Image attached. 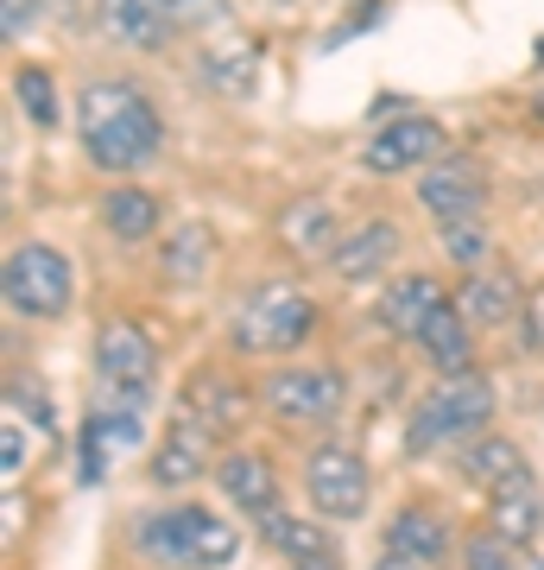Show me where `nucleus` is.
<instances>
[{
  "mask_svg": "<svg viewBox=\"0 0 544 570\" xmlns=\"http://www.w3.org/2000/svg\"><path fill=\"white\" fill-rule=\"evenodd\" d=\"M285 570H343V558H304V564H285Z\"/></svg>",
  "mask_w": 544,
  "mask_h": 570,
  "instance_id": "nucleus-36",
  "label": "nucleus"
},
{
  "mask_svg": "<svg viewBox=\"0 0 544 570\" xmlns=\"http://www.w3.org/2000/svg\"><path fill=\"white\" fill-rule=\"evenodd\" d=\"M209 482L228 494V508L254 513V520L279 508V469H273V456H266V450H222Z\"/></svg>",
  "mask_w": 544,
  "mask_h": 570,
  "instance_id": "nucleus-19",
  "label": "nucleus"
},
{
  "mask_svg": "<svg viewBox=\"0 0 544 570\" xmlns=\"http://www.w3.org/2000/svg\"><path fill=\"white\" fill-rule=\"evenodd\" d=\"M146 558H159L171 570H228L235 564V527H228L222 513L197 508V501H178V508H159V513H140V527H133Z\"/></svg>",
  "mask_w": 544,
  "mask_h": 570,
  "instance_id": "nucleus-4",
  "label": "nucleus"
},
{
  "mask_svg": "<svg viewBox=\"0 0 544 570\" xmlns=\"http://www.w3.org/2000/svg\"><path fill=\"white\" fill-rule=\"evenodd\" d=\"M96 223L108 228V242H121V247H146V242H159V235H165V204L152 197V190H146V184L115 178L108 190H101Z\"/></svg>",
  "mask_w": 544,
  "mask_h": 570,
  "instance_id": "nucleus-18",
  "label": "nucleus"
},
{
  "mask_svg": "<svg viewBox=\"0 0 544 570\" xmlns=\"http://www.w3.org/2000/svg\"><path fill=\"white\" fill-rule=\"evenodd\" d=\"M304 494H310V513H323L329 527H348L374 501V469L343 444H317L304 456Z\"/></svg>",
  "mask_w": 544,
  "mask_h": 570,
  "instance_id": "nucleus-8",
  "label": "nucleus"
},
{
  "mask_svg": "<svg viewBox=\"0 0 544 570\" xmlns=\"http://www.w3.org/2000/svg\"><path fill=\"white\" fill-rule=\"evenodd\" d=\"M444 305H449V292L431 279V273H393V279L380 285V311H374V317H380L386 336H405V343H412Z\"/></svg>",
  "mask_w": 544,
  "mask_h": 570,
  "instance_id": "nucleus-20",
  "label": "nucleus"
},
{
  "mask_svg": "<svg viewBox=\"0 0 544 570\" xmlns=\"http://www.w3.org/2000/svg\"><path fill=\"white\" fill-rule=\"evenodd\" d=\"M525 292H532V285L520 279V266L487 261V266H475V273H463L449 298H456V311L475 324V336H487V330H513L520 324Z\"/></svg>",
  "mask_w": 544,
  "mask_h": 570,
  "instance_id": "nucleus-11",
  "label": "nucleus"
},
{
  "mask_svg": "<svg viewBox=\"0 0 544 570\" xmlns=\"http://www.w3.org/2000/svg\"><path fill=\"white\" fill-rule=\"evenodd\" d=\"M216 456H222V450H216V431L178 412V425L152 444L146 475H152V489H190L197 475H216Z\"/></svg>",
  "mask_w": 544,
  "mask_h": 570,
  "instance_id": "nucleus-14",
  "label": "nucleus"
},
{
  "mask_svg": "<svg viewBox=\"0 0 544 570\" xmlns=\"http://www.w3.org/2000/svg\"><path fill=\"white\" fill-rule=\"evenodd\" d=\"M266 7H298V0H266Z\"/></svg>",
  "mask_w": 544,
  "mask_h": 570,
  "instance_id": "nucleus-38",
  "label": "nucleus"
},
{
  "mask_svg": "<svg viewBox=\"0 0 544 570\" xmlns=\"http://www.w3.org/2000/svg\"><path fill=\"white\" fill-rule=\"evenodd\" d=\"M538 121H544V96H538Z\"/></svg>",
  "mask_w": 544,
  "mask_h": 570,
  "instance_id": "nucleus-39",
  "label": "nucleus"
},
{
  "mask_svg": "<svg viewBox=\"0 0 544 570\" xmlns=\"http://www.w3.org/2000/svg\"><path fill=\"white\" fill-rule=\"evenodd\" d=\"M216 228L202 223V216H184L178 228H165L159 235V279L171 285V292H197V285H209V273H216Z\"/></svg>",
  "mask_w": 544,
  "mask_h": 570,
  "instance_id": "nucleus-16",
  "label": "nucleus"
},
{
  "mask_svg": "<svg viewBox=\"0 0 544 570\" xmlns=\"http://www.w3.org/2000/svg\"><path fill=\"white\" fill-rule=\"evenodd\" d=\"M254 406H260V393H247L235 374H222V367H197V374L184 381V393H178V412H184V419L209 425L216 438H222V431H235Z\"/></svg>",
  "mask_w": 544,
  "mask_h": 570,
  "instance_id": "nucleus-15",
  "label": "nucleus"
},
{
  "mask_svg": "<svg viewBox=\"0 0 544 570\" xmlns=\"http://www.w3.org/2000/svg\"><path fill=\"white\" fill-rule=\"evenodd\" d=\"M159 7L178 26H216V20H228V0H159Z\"/></svg>",
  "mask_w": 544,
  "mask_h": 570,
  "instance_id": "nucleus-32",
  "label": "nucleus"
},
{
  "mask_svg": "<svg viewBox=\"0 0 544 570\" xmlns=\"http://www.w3.org/2000/svg\"><path fill=\"white\" fill-rule=\"evenodd\" d=\"M323 311L310 292H298L291 279H266L260 292H247L241 311H235V324H228V343L241 348V355H266V362H285V355H298L310 336H317Z\"/></svg>",
  "mask_w": 544,
  "mask_h": 570,
  "instance_id": "nucleus-3",
  "label": "nucleus"
},
{
  "mask_svg": "<svg viewBox=\"0 0 544 570\" xmlns=\"http://www.w3.org/2000/svg\"><path fill=\"white\" fill-rule=\"evenodd\" d=\"M0 13H7V39H26L32 26H39V0H0Z\"/></svg>",
  "mask_w": 544,
  "mask_h": 570,
  "instance_id": "nucleus-34",
  "label": "nucleus"
},
{
  "mask_svg": "<svg viewBox=\"0 0 544 570\" xmlns=\"http://www.w3.org/2000/svg\"><path fill=\"white\" fill-rule=\"evenodd\" d=\"M444 254L463 266V273H475V266L494 261V235H487L482 216H468V223H449V228H444Z\"/></svg>",
  "mask_w": 544,
  "mask_h": 570,
  "instance_id": "nucleus-29",
  "label": "nucleus"
},
{
  "mask_svg": "<svg viewBox=\"0 0 544 570\" xmlns=\"http://www.w3.org/2000/svg\"><path fill=\"white\" fill-rule=\"evenodd\" d=\"M418 209L437 228L468 223L487 209V165L475 153H437V159L418 171Z\"/></svg>",
  "mask_w": 544,
  "mask_h": 570,
  "instance_id": "nucleus-9",
  "label": "nucleus"
},
{
  "mask_svg": "<svg viewBox=\"0 0 544 570\" xmlns=\"http://www.w3.org/2000/svg\"><path fill=\"white\" fill-rule=\"evenodd\" d=\"M197 77H202V89H209V96L241 102V96H254V82H260V45L241 39V32H228V39H216L197 58Z\"/></svg>",
  "mask_w": 544,
  "mask_h": 570,
  "instance_id": "nucleus-23",
  "label": "nucleus"
},
{
  "mask_svg": "<svg viewBox=\"0 0 544 570\" xmlns=\"http://www.w3.org/2000/svg\"><path fill=\"white\" fill-rule=\"evenodd\" d=\"M96 381H101V393H121L133 406L152 400V387H159V343L146 336V324L108 317L96 330Z\"/></svg>",
  "mask_w": 544,
  "mask_h": 570,
  "instance_id": "nucleus-7",
  "label": "nucleus"
},
{
  "mask_svg": "<svg viewBox=\"0 0 544 570\" xmlns=\"http://www.w3.org/2000/svg\"><path fill=\"white\" fill-rule=\"evenodd\" d=\"M437 153H444V121L437 115H393L362 146V171H374V178H405V171H424Z\"/></svg>",
  "mask_w": 544,
  "mask_h": 570,
  "instance_id": "nucleus-10",
  "label": "nucleus"
},
{
  "mask_svg": "<svg viewBox=\"0 0 544 570\" xmlns=\"http://www.w3.org/2000/svg\"><path fill=\"white\" fill-rule=\"evenodd\" d=\"M13 102L26 108V121L32 127H63V102H58V82H51V70L44 63H20L13 70Z\"/></svg>",
  "mask_w": 544,
  "mask_h": 570,
  "instance_id": "nucleus-28",
  "label": "nucleus"
},
{
  "mask_svg": "<svg viewBox=\"0 0 544 570\" xmlns=\"http://www.w3.org/2000/svg\"><path fill=\"white\" fill-rule=\"evenodd\" d=\"M140 438H146L140 406H133V400H121V393H101L96 406H89V419H82V431H77V444H82V482H101V475H108V463H115V456H127Z\"/></svg>",
  "mask_w": 544,
  "mask_h": 570,
  "instance_id": "nucleus-13",
  "label": "nucleus"
},
{
  "mask_svg": "<svg viewBox=\"0 0 544 570\" xmlns=\"http://www.w3.org/2000/svg\"><path fill=\"white\" fill-rule=\"evenodd\" d=\"M463 475L482 494H501V489H513V482H525V475H532V463H525V450L513 444V438L482 431V438H468V444H463Z\"/></svg>",
  "mask_w": 544,
  "mask_h": 570,
  "instance_id": "nucleus-24",
  "label": "nucleus"
},
{
  "mask_svg": "<svg viewBox=\"0 0 544 570\" xmlns=\"http://www.w3.org/2000/svg\"><path fill=\"white\" fill-rule=\"evenodd\" d=\"M487 527L506 532L513 546H532V539H538V527H544V494H538V482L525 475V482H513V489L487 494Z\"/></svg>",
  "mask_w": 544,
  "mask_h": 570,
  "instance_id": "nucleus-27",
  "label": "nucleus"
},
{
  "mask_svg": "<svg viewBox=\"0 0 544 570\" xmlns=\"http://www.w3.org/2000/svg\"><path fill=\"white\" fill-rule=\"evenodd\" d=\"M254 393L279 425H336L348 406V374L336 362H273Z\"/></svg>",
  "mask_w": 544,
  "mask_h": 570,
  "instance_id": "nucleus-5",
  "label": "nucleus"
},
{
  "mask_svg": "<svg viewBox=\"0 0 544 570\" xmlns=\"http://www.w3.org/2000/svg\"><path fill=\"white\" fill-rule=\"evenodd\" d=\"M463 570H520V546L494 527H475L463 539Z\"/></svg>",
  "mask_w": 544,
  "mask_h": 570,
  "instance_id": "nucleus-30",
  "label": "nucleus"
},
{
  "mask_svg": "<svg viewBox=\"0 0 544 570\" xmlns=\"http://www.w3.org/2000/svg\"><path fill=\"white\" fill-rule=\"evenodd\" d=\"M412 343H418V355L437 367V374H463V367H475V324L456 311V298H449V305L437 311Z\"/></svg>",
  "mask_w": 544,
  "mask_h": 570,
  "instance_id": "nucleus-25",
  "label": "nucleus"
},
{
  "mask_svg": "<svg viewBox=\"0 0 544 570\" xmlns=\"http://www.w3.org/2000/svg\"><path fill=\"white\" fill-rule=\"evenodd\" d=\"M0 469H7V475H20V469H26V438H20V419H7V425H0Z\"/></svg>",
  "mask_w": 544,
  "mask_h": 570,
  "instance_id": "nucleus-35",
  "label": "nucleus"
},
{
  "mask_svg": "<svg viewBox=\"0 0 544 570\" xmlns=\"http://www.w3.org/2000/svg\"><path fill=\"white\" fill-rule=\"evenodd\" d=\"M96 26L101 39H115L121 51H165L171 32H178V20L159 0H96Z\"/></svg>",
  "mask_w": 544,
  "mask_h": 570,
  "instance_id": "nucleus-21",
  "label": "nucleus"
},
{
  "mask_svg": "<svg viewBox=\"0 0 544 570\" xmlns=\"http://www.w3.org/2000/svg\"><path fill=\"white\" fill-rule=\"evenodd\" d=\"M260 539L273 551H279L285 564H304V558H336V532H329V520H304V513H285V508H273V513H260Z\"/></svg>",
  "mask_w": 544,
  "mask_h": 570,
  "instance_id": "nucleus-26",
  "label": "nucleus"
},
{
  "mask_svg": "<svg viewBox=\"0 0 544 570\" xmlns=\"http://www.w3.org/2000/svg\"><path fill=\"white\" fill-rule=\"evenodd\" d=\"M386 20V0H362L355 13H348V26L343 32H329V45H343V39H355V32H374V26Z\"/></svg>",
  "mask_w": 544,
  "mask_h": 570,
  "instance_id": "nucleus-33",
  "label": "nucleus"
},
{
  "mask_svg": "<svg viewBox=\"0 0 544 570\" xmlns=\"http://www.w3.org/2000/svg\"><path fill=\"white\" fill-rule=\"evenodd\" d=\"M374 570H424V564H412V558H393V551H386V558H380Z\"/></svg>",
  "mask_w": 544,
  "mask_h": 570,
  "instance_id": "nucleus-37",
  "label": "nucleus"
},
{
  "mask_svg": "<svg viewBox=\"0 0 544 570\" xmlns=\"http://www.w3.org/2000/svg\"><path fill=\"white\" fill-rule=\"evenodd\" d=\"M494 425V381L482 367H463V374H444L437 387L424 393L412 419H405V456H437L449 444H468Z\"/></svg>",
  "mask_w": 544,
  "mask_h": 570,
  "instance_id": "nucleus-2",
  "label": "nucleus"
},
{
  "mask_svg": "<svg viewBox=\"0 0 544 570\" xmlns=\"http://www.w3.org/2000/svg\"><path fill=\"white\" fill-rule=\"evenodd\" d=\"M399 254H405L399 223H393V216H367V223L343 228V242L329 247L323 261H329V273H336L343 285H374L380 273L399 266Z\"/></svg>",
  "mask_w": 544,
  "mask_h": 570,
  "instance_id": "nucleus-12",
  "label": "nucleus"
},
{
  "mask_svg": "<svg viewBox=\"0 0 544 570\" xmlns=\"http://www.w3.org/2000/svg\"><path fill=\"white\" fill-rule=\"evenodd\" d=\"M285 254H304V261H317L329 247L343 242V209L329 204V197H298V204L279 209V223H273Z\"/></svg>",
  "mask_w": 544,
  "mask_h": 570,
  "instance_id": "nucleus-22",
  "label": "nucleus"
},
{
  "mask_svg": "<svg viewBox=\"0 0 544 570\" xmlns=\"http://www.w3.org/2000/svg\"><path fill=\"white\" fill-rule=\"evenodd\" d=\"M513 336H520L525 355H538V362H544V285H532V292H525V305H520V324H513Z\"/></svg>",
  "mask_w": 544,
  "mask_h": 570,
  "instance_id": "nucleus-31",
  "label": "nucleus"
},
{
  "mask_svg": "<svg viewBox=\"0 0 544 570\" xmlns=\"http://www.w3.org/2000/svg\"><path fill=\"white\" fill-rule=\"evenodd\" d=\"M0 292H7V311L13 317H32V324H58L70 298H77V273L51 242H20L7 254V273H0Z\"/></svg>",
  "mask_w": 544,
  "mask_h": 570,
  "instance_id": "nucleus-6",
  "label": "nucleus"
},
{
  "mask_svg": "<svg viewBox=\"0 0 544 570\" xmlns=\"http://www.w3.org/2000/svg\"><path fill=\"white\" fill-rule=\"evenodd\" d=\"M386 551L393 558H412V564L437 570L456 551V532H449V513L431 508V501H405L393 520H386Z\"/></svg>",
  "mask_w": 544,
  "mask_h": 570,
  "instance_id": "nucleus-17",
  "label": "nucleus"
},
{
  "mask_svg": "<svg viewBox=\"0 0 544 570\" xmlns=\"http://www.w3.org/2000/svg\"><path fill=\"white\" fill-rule=\"evenodd\" d=\"M77 140H82V153H89L96 171L127 178V171H140V165L159 159L165 115H159V102L146 96L140 82L96 77V82H82L77 89Z\"/></svg>",
  "mask_w": 544,
  "mask_h": 570,
  "instance_id": "nucleus-1",
  "label": "nucleus"
}]
</instances>
